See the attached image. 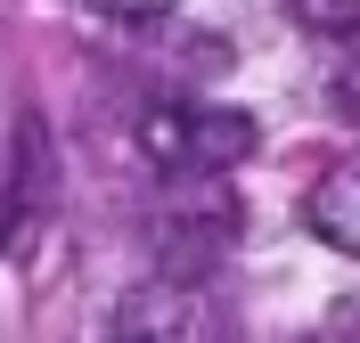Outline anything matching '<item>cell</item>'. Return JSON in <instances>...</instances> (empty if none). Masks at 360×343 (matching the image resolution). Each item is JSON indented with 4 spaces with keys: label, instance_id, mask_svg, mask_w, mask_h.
<instances>
[{
    "label": "cell",
    "instance_id": "1",
    "mask_svg": "<svg viewBox=\"0 0 360 343\" xmlns=\"http://www.w3.org/2000/svg\"><path fill=\"white\" fill-rule=\"evenodd\" d=\"M254 139H262V123L246 107H213V98H164L139 114V156L156 172H229L254 156Z\"/></svg>",
    "mask_w": 360,
    "mask_h": 343
},
{
    "label": "cell",
    "instance_id": "2",
    "mask_svg": "<svg viewBox=\"0 0 360 343\" xmlns=\"http://www.w3.org/2000/svg\"><path fill=\"white\" fill-rule=\"evenodd\" d=\"M303 221H311L319 246H336V253H352V262H360V156L311 180V196H303Z\"/></svg>",
    "mask_w": 360,
    "mask_h": 343
},
{
    "label": "cell",
    "instance_id": "3",
    "mask_svg": "<svg viewBox=\"0 0 360 343\" xmlns=\"http://www.w3.org/2000/svg\"><path fill=\"white\" fill-rule=\"evenodd\" d=\"M287 17L319 41H344V33H360V0H287Z\"/></svg>",
    "mask_w": 360,
    "mask_h": 343
},
{
    "label": "cell",
    "instance_id": "4",
    "mask_svg": "<svg viewBox=\"0 0 360 343\" xmlns=\"http://www.w3.org/2000/svg\"><path fill=\"white\" fill-rule=\"evenodd\" d=\"M98 8H107V17H131V25H148V17H164V8H172V0H98Z\"/></svg>",
    "mask_w": 360,
    "mask_h": 343
},
{
    "label": "cell",
    "instance_id": "5",
    "mask_svg": "<svg viewBox=\"0 0 360 343\" xmlns=\"http://www.w3.org/2000/svg\"><path fill=\"white\" fill-rule=\"evenodd\" d=\"M0 237H8V205H0Z\"/></svg>",
    "mask_w": 360,
    "mask_h": 343
}]
</instances>
